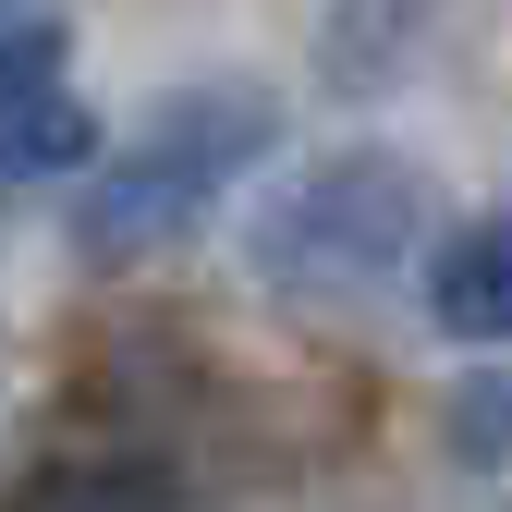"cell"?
<instances>
[{"mask_svg":"<svg viewBox=\"0 0 512 512\" xmlns=\"http://www.w3.org/2000/svg\"><path fill=\"white\" fill-rule=\"evenodd\" d=\"M86 159H98V110L74 98V74H13L0 86V183L86 171Z\"/></svg>","mask_w":512,"mask_h":512,"instance_id":"3","label":"cell"},{"mask_svg":"<svg viewBox=\"0 0 512 512\" xmlns=\"http://www.w3.org/2000/svg\"><path fill=\"white\" fill-rule=\"evenodd\" d=\"M427 317L452 342H500L512 330V244H500V220H464L452 244H427Z\"/></svg>","mask_w":512,"mask_h":512,"instance_id":"4","label":"cell"},{"mask_svg":"<svg viewBox=\"0 0 512 512\" xmlns=\"http://www.w3.org/2000/svg\"><path fill=\"white\" fill-rule=\"evenodd\" d=\"M281 135V110L256 98V86H183L135 122V159H110L86 183V208H74V244L86 256H147L171 232H196L220 196H232V171Z\"/></svg>","mask_w":512,"mask_h":512,"instance_id":"1","label":"cell"},{"mask_svg":"<svg viewBox=\"0 0 512 512\" xmlns=\"http://www.w3.org/2000/svg\"><path fill=\"white\" fill-rule=\"evenodd\" d=\"M452 439H464V464H500V378H476L452 403Z\"/></svg>","mask_w":512,"mask_h":512,"instance_id":"7","label":"cell"},{"mask_svg":"<svg viewBox=\"0 0 512 512\" xmlns=\"http://www.w3.org/2000/svg\"><path fill=\"white\" fill-rule=\"evenodd\" d=\"M13 74H74V25L49 0H0V86Z\"/></svg>","mask_w":512,"mask_h":512,"instance_id":"5","label":"cell"},{"mask_svg":"<svg viewBox=\"0 0 512 512\" xmlns=\"http://www.w3.org/2000/svg\"><path fill=\"white\" fill-rule=\"evenodd\" d=\"M415 171L403 159H330V171H305L293 196H281V220H269V269L281 281H330V293H354V281H378L391 256L415 244Z\"/></svg>","mask_w":512,"mask_h":512,"instance_id":"2","label":"cell"},{"mask_svg":"<svg viewBox=\"0 0 512 512\" xmlns=\"http://www.w3.org/2000/svg\"><path fill=\"white\" fill-rule=\"evenodd\" d=\"M37 512H159V488L110 464V476H61V488H37Z\"/></svg>","mask_w":512,"mask_h":512,"instance_id":"6","label":"cell"}]
</instances>
